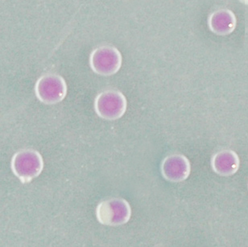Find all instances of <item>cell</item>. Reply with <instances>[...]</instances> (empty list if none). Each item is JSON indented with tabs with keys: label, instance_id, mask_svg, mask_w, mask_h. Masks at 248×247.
I'll return each mask as SVG.
<instances>
[{
	"label": "cell",
	"instance_id": "obj_6",
	"mask_svg": "<svg viewBox=\"0 0 248 247\" xmlns=\"http://www.w3.org/2000/svg\"><path fill=\"white\" fill-rule=\"evenodd\" d=\"M160 172L163 178L170 183H181L190 175V161L184 154H169L161 162Z\"/></svg>",
	"mask_w": 248,
	"mask_h": 247
},
{
	"label": "cell",
	"instance_id": "obj_8",
	"mask_svg": "<svg viewBox=\"0 0 248 247\" xmlns=\"http://www.w3.org/2000/svg\"><path fill=\"white\" fill-rule=\"evenodd\" d=\"M210 164L215 173L228 177L234 175L239 170L240 159L233 150H221L211 157Z\"/></svg>",
	"mask_w": 248,
	"mask_h": 247
},
{
	"label": "cell",
	"instance_id": "obj_1",
	"mask_svg": "<svg viewBox=\"0 0 248 247\" xmlns=\"http://www.w3.org/2000/svg\"><path fill=\"white\" fill-rule=\"evenodd\" d=\"M11 169L21 183H30L43 171V157L36 150H20L12 156Z\"/></svg>",
	"mask_w": 248,
	"mask_h": 247
},
{
	"label": "cell",
	"instance_id": "obj_7",
	"mask_svg": "<svg viewBox=\"0 0 248 247\" xmlns=\"http://www.w3.org/2000/svg\"><path fill=\"white\" fill-rule=\"evenodd\" d=\"M208 28L217 36H228L236 29L237 19L234 12L228 8H219L210 13Z\"/></svg>",
	"mask_w": 248,
	"mask_h": 247
},
{
	"label": "cell",
	"instance_id": "obj_2",
	"mask_svg": "<svg viewBox=\"0 0 248 247\" xmlns=\"http://www.w3.org/2000/svg\"><path fill=\"white\" fill-rule=\"evenodd\" d=\"M131 208L124 198L103 200L96 208V217L99 223L107 226H120L127 223L131 217Z\"/></svg>",
	"mask_w": 248,
	"mask_h": 247
},
{
	"label": "cell",
	"instance_id": "obj_5",
	"mask_svg": "<svg viewBox=\"0 0 248 247\" xmlns=\"http://www.w3.org/2000/svg\"><path fill=\"white\" fill-rule=\"evenodd\" d=\"M67 84L63 77L57 74H44L35 85L36 98L46 105L62 102L67 95Z\"/></svg>",
	"mask_w": 248,
	"mask_h": 247
},
{
	"label": "cell",
	"instance_id": "obj_3",
	"mask_svg": "<svg viewBox=\"0 0 248 247\" xmlns=\"http://www.w3.org/2000/svg\"><path fill=\"white\" fill-rule=\"evenodd\" d=\"M89 62L94 74L110 77L120 71L122 66L123 57L116 47L105 45L98 46L91 52Z\"/></svg>",
	"mask_w": 248,
	"mask_h": 247
},
{
	"label": "cell",
	"instance_id": "obj_4",
	"mask_svg": "<svg viewBox=\"0 0 248 247\" xmlns=\"http://www.w3.org/2000/svg\"><path fill=\"white\" fill-rule=\"evenodd\" d=\"M93 108L100 119L115 121L121 119L126 113L127 101L121 91L107 90L96 96Z\"/></svg>",
	"mask_w": 248,
	"mask_h": 247
}]
</instances>
